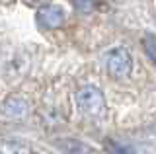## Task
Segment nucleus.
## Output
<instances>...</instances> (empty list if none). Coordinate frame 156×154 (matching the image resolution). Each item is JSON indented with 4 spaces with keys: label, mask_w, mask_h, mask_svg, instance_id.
I'll use <instances>...</instances> for the list:
<instances>
[{
    "label": "nucleus",
    "mask_w": 156,
    "mask_h": 154,
    "mask_svg": "<svg viewBox=\"0 0 156 154\" xmlns=\"http://www.w3.org/2000/svg\"><path fill=\"white\" fill-rule=\"evenodd\" d=\"M144 49H146V55L156 62V39H154L152 35H148L144 39Z\"/></svg>",
    "instance_id": "0eeeda50"
},
{
    "label": "nucleus",
    "mask_w": 156,
    "mask_h": 154,
    "mask_svg": "<svg viewBox=\"0 0 156 154\" xmlns=\"http://www.w3.org/2000/svg\"><path fill=\"white\" fill-rule=\"evenodd\" d=\"M37 22L45 30H57L65 22V10L57 4H47V6L39 8L37 12Z\"/></svg>",
    "instance_id": "7ed1b4c3"
},
{
    "label": "nucleus",
    "mask_w": 156,
    "mask_h": 154,
    "mask_svg": "<svg viewBox=\"0 0 156 154\" xmlns=\"http://www.w3.org/2000/svg\"><path fill=\"white\" fill-rule=\"evenodd\" d=\"M0 154H33L31 148L22 141L14 138H0Z\"/></svg>",
    "instance_id": "39448f33"
},
{
    "label": "nucleus",
    "mask_w": 156,
    "mask_h": 154,
    "mask_svg": "<svg viewBox=\"0 0 156 154\" xmlns=\"http://www.w3.org/2000/svg\"><path fill=\"white\" fill-rule=\"evenodd\" d=\"M26 113H27V103L22 98L12 96L2 103V115L8 119H22Z\"/></svg>",
    "instance_id": "20e7f679"
},
{
    "label": "nucleus",
    "mask_w": 156,
    "mask_h": 154,
    "mask_svg": "<svg viewBox=\"0 0 156 154\" xmlns=\"http://www.w3.org/2000/svg\"><path fill=\"white\" fill-rule=\"evenodd\" d=\"M105 66H107V72L111 76H115V78H127L131 72V66H133L129 51L123 49V47H117L111 53H107Z\"/></svg>",
    "instance_id": "f03ea898"
},
{
    "label": "nucleus",
    "mask_w": 156,
    "mask_h": 154,
    "mask_svg": "<svg viewBox=\"0 0 156 154\" xmlns=\"http://www.w3.org/2000/svg\"><path fill=\"white\" fill-rule=\"evenodd\" d=\"M107 148H109L113 154H135L131 146H125V144H119V142H109Z\"/></svg>",
    "instance_id": "6e6552de"
},
{
    "label": "nucleus",
    "mask_w": 156,
    "mask_h": 154,
    "mask_svg": "<svg viewBox=\"0 0 156 154\" xmlns=\"http://www.w3.org/2000/svg\"><path fill=\"white\" fill-rule=\"evenodd\" d=\"M29 2H33V4H39V2H47V0H29Z\"/></svg>",
    "instance_id": "9d476101"
},
{
    "label": "nucleus",
    "mask_w": 156,
    "mask_h": 154,
    "mask_svg": "<svg viewBox=\"0 0 156 154\" xmlns=\"http://www.w3.org/2000/svg\"><path fill=\"white\" fill-rule=\"evenodd\" d=\"M61 148L68 154H90L92 150L86 146L84 142H78V141H61Z\"/></svg>",
    "instance_id": "423d86ee"
},
{
    "label": "nucleus",
    "mask_w": 156,
    "mask_h": 154,
    "mask_svg": "<svg viewBox=\"0 0 156 154\" xmlns=\"http://www.w3.org/2000/svg\"><path fill=\"white\" fill-rule=\"evenodd\" d=\"M76 102H78V107L82 109L86 115H100L105 107V100H104V94L100 92L94 86H86L82 88L76 96Z\"/></svg>",
    "instance_id": "f257e3e1"
},
{
    "label": "nucleus",
    "mask_w": 156,
    "mask_h": 154,
    "mask_svg": "<svg viewBox=\"0 0 156 154\" xmlns=\"http://www.w3.org/2000/svg\"><path fill=\"white\" fill-rule=\"evenodd\" d=\"M94 4H96V0H78V8L82 12H90L94 8Z\"/></svg>",
    "instance_id": "1a4fd4ad"
}]
</instances>
